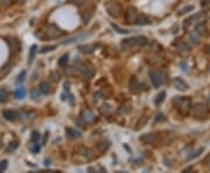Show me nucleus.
Returning <instances> with one entry per match:
<instances>
[{
  "mask_svg": "<svg viewBox=\"0 0 210 173\" xmlns=\"http://www.w3.org/2000/svg\"><path fill=\"white\" fill-rule=\"evenodd\" d=\"M55 75H56V73H53V74H52V76L54 77L53 80H54V81H58V80H60V75H57V76H55Z\"/></svg>",
  "mask_w": 210,
  "mask_h": 173,
  "instance_id": "47",
  "label": "nucleus"
},
{
  "mask_svg": "<svg viewBox=\"0 0 210 173\" xmlns=\"http://www.w3.org/2000/svg\"><path fill=\"white\" fill-rule=\"evenodd\" d=\"M111 26H112V28H113L115 31H117V33H119V34H129V33H130V31L120 28L118 25H116V23H111Z\"/></svg>",
  "mask_w": 210,
  "mask_h": 173,
  "instance_id": "29",
  "label": "nucleus"
},
{
  "mask_svg": "<svg viewBox=\"0 0 210 173\" xmlns=\"http://www.w3.org/2000/svg\"><path fill=\"white\" fill-rule=\"evenodd\" d=\"M75 66H76L77 69L81 71V74L83 75L84 79L89 80V79H91V77L93 76V69H92L91 67H89V66H86L85 63L81 62V61H76V62H75Z\"/></svg>",
  "mask_w": 210,
  "mask_h": 173,
  "instance_id": "4",
  "label": "nucleus"
},
{
  "mask_svg": "<svg viewBox=\"0 0 210 173\" xmlns=\"http://www.w3.org/2000/svg\"><path fill=\"white\" fill-rule=\"evenodd\" d=\"M179 51H181V52H188V51H189V46H188L186 42L181 41V42L179 43Z\"/></svg>",
  "mask_w": 210,
  "mask_h": 173,
  "instance_id": "33",
  "label": "nucleus"
},
{
  "mask_svg": "<svg viewBox=\"0 0 210 173\" xmlns=\"http://www.w3.org/2000/svg\"><path fill=\"white\" fill-rule=\"evenodd\" d=\"M207 3H209V4H210V0H207Z\"/></svg>",
  "mask_w": 210,
  "mask_h": 173,
  "instance_id": "51",
  "label": "nucleus"
},
{
  "mask_svg": "<svg viewBox=\"0 0 210 173\" xmlns=\"http://www.w3.org/2000/svg\"><path fill=\"white\" fill-rule=\"evenodd\" d=\"M173 84H174V86H175L178 90H181V91H186L188 89V84L184 82L182 79H180V77L174 79V81H173Z\"/></svg>",
  "mask_w": 210,
  "mask_h": 173,
  "instance_id": "12",
  "label": "nucleus"
},
{
  "mask_svg": "<svg viewBox=\"0 0 210 173\" xmlns=\"http://www.w3.org/2000/svg\"><path fill=\"white\" fill-rule=\"evenodd\" d=\"M201 152H203V149H202V147H201V149H200L199 151H197V152H195L193 156H189L187 159L189 160V159H193V158H195V157H197V156H200V154H201Z\"/></svg>",
  "mask_w": 210,
  "mask_h": 173,
  "instance_id": "43",
  "label": "nucleus"
},
{
  "mask_svg": "<svg viewBox=\"0 0 210 173\" xmlns=\"http://www.w3.org/2000/svg\"><path fill=\"white\" fill-rule=\"evenodd\" d=\"M39 139H40V133H39V132H36V131H34V132L32 133V137H30L32 143H38V142H39Z\"/></svg>",
  "mask_w": 210,
  "mask_h": 173,
  "instance_id": "34",
  "label": "nucleus"
},
{
  "mask_svg": "<svg viewBox=\"0 0 210 173\" xmlns=\"http://www.w3.org/2000/svg\"><path fill=\"white\" fill-rule=\"evenodd\" d=\"M68 59H69V56H68V54H64L62 57H61L60 60H58V66L60 67H66L67 66V63H68Z\"/></svg>",
  "mask_w": 210,
  "mask_h": 173,
  "instance_id": "28",
  "label": "nucleus"
},
{
  "mask_svg": "<svg viewBox=\"0 0 210 173\" xmlns=\"http://www.w3.org/2000/svg\"><path fill=\"white\" fill-rule=\"evenodd\" d=\"M138 12L135 8L133 7H130L126 9V13H125V20L127 23H135V21H137L138 19Z\"/></svg>",
  "mask_w": 210,
  "mask_h": 173,
  "instance_id": "7",
  "label": "nucleus"
},
{
  "mask_svg": "<svg viewBox=\"0 0 210 173\" xmlns=\"http://www.w3.org/2000/svg\"><path fill=\"white\" fill-rule=\"evenodd\" d=\"M1 144H3V137L0 136V147H1Z\"/></svg>",
  "mask_w": 210,
  "mask_h": 173,
  "instance_id": "50",
  "label": "nucleus"
},
{
  "mask_svg": "<svg viewBox=\"0 0 210 173\" xmlns=\"http://www.w3.org/2000/svg\"><path fill=\"white\" fill-rule=\"evenodd\" d=\"M14 94H15V97L17 98H19V100H22V98L26 97V89L22 88V86H20V88H18L15 90Z\"/></svg>",
  "mask_w": 210,
  "mask_h": 173,
  "instance_id": "20",
  "label": "nucleus"
},
{
  "mask_svg": "<svg viewBox=\"0 0 210 173\" xmlns=\"http://www.w3.org/2000/svg\"><path fill=\"white\" fill-rule=\"evenodd\" d=\"M140 142L146 144V145H152V144H155L158 140H159V136L156 133H145L142 136H140Z\"/></svg>",
  "mask_w": 210,
  "mask_h": 173,
  "instance_id": "6",
  "label": "nucleus"
},
{
  "mask_svg": "<svg viewBox=\"0 0 210 173\" xmlns=\"http://www.w3.org/2000/svg\"><path fill=\"white\" fill-rule=\"evenodd\" d=\"M203 163H204V166L210 167V154H208V156L205 157V159L203 160Z\"/></svg>",
  "mask_w": 210,
  "mask_h": 173,
  "instance_id": "44",
  "label": "nucleus"
},
{
  "mask_svg": "<svg viewBox=\"0 0 210 173\" xmlns=\"http://www.w3.org/2000/svg\"><path fill=\"white\" fill-rule=\"evenodd\" d=\"M150 77L152 81V84L155 88H159L160 85H162L167 82V75L165 73L160 71H150Z\"/></svg>",
  "mask_w": 210,
  "mask_h": 173,
  "instance_id": "2",
  "label": "nucleus"
},
{
  "mask_svg": "<svg viewBox=\"0 0 210 173\" xmlns=\"http://www.w3.org/2000/svg\"><path fill=\"white\" fill-rule=\"evenodd\" d=\"M101 96H102V92H97V94H95V98H101Z\"/></svg>",
  "mask_w": 210,
  "mask_h": 173,
  "instance_id": "48",
  "label": "nucleus"
},
{
  "mask_svg": "<svg viewBox=\"0 0 210 173\" xmlns=\"http://www.w3.org/2000/svg\"><path fill=\"white\" fill-rule=\"evenodd\" d=\"M162 119H164V115H162V114H159V115H156L155 122H159V120H162Z\"/></svg>",
  "mask_w": 210,
  "mask_h": 173,
  "instance_id": "46",
  "label": "nucleus"
},
{
  "mask_svg": "<svg viewBox=\"0 0 210 173\" xmlns=\"http://www.w3.org/2000/svg\"><path fill=\"white\" fill-rule=\"evenodd\" d=\"M193 9H194V6H186V7H183L182 9H180V11L178 12V14H179V15H183V14L191 12Z\"/></svg>",
  "mask_w": 210,
  "mask_h": 173,
  "instance_id": "31",
  "label": "nucleus"
},
{
  "mask_svg": "<svg viewBox=\"0 0 210 173\" xmlns=\"http://www.w3.org/2000/svg\"><path fill=\"white\" fill-rule=\"evenodd\" d=\"M40 90L43 95H48L49 92H50V86H49V84L47 82H42L40 84Z\"/></svg>",
  "mask_w": 210,
  "mask_h": 173,
  "instance_id": "21",
  "label": "nucleus"
},
{
  "mask_svg": "<svg viewBox=\"0 0 210 173\" xmlns=\"http://www.w3.org/2000/svg\"><path fill=\"white\" fill-rule=\"evenodd\" d=\"M12 4V0H0V6L3 7H8Z\"/></svg>",
  "mask_w": 210,
  "mask_h": 173,
  "instance_id": "42",
  "label": "nucleus"
},
{
  "mask_svg": "<svg viewBox=\"0 0 210 173\" xmlns=\"http://www.w3.org/2000/svg\"><path fill=\"white\" fill-rule=\"evenodd\" d=\"M165 97H166V91H161L158 96H156V98H155V101H154V103H155V105H160L164 101H165Z\"/></svg>",
  "mask_w": 210,
  "mask_h": 173,
  "instance_id": "22",
  "label": "nucleus"
},
{
  "mask_svg": "<svg viewBox=\"0 0 210 173\" xmlns=\"http://www.w3.org/2000/svg\"><path fill=\"white\" fill-rule=\"evenodd\" d=\"M147 39L144 36H135V38H129L121 41L120 47L124 51H132V49H137L140 47H144L147 45Z\"/></svg>",
  "mask_w": 210,
  "mask_h": 173,
  "instance_id": "1",
  "label": "nucleus"
},
{
  "mask_svg": "<svg viewBox=\"0 0 210 173\" xmlns=\"http://www.w3.org/2000/svg\"><path fill=\"white\" fill-rule=\"evenodd\" d=\"M36 51H38V46H36V45H33V46L30 47V51H29V61H28L29 63H32V61H33V59H34V56H35V54H36Z\"/></svg>",
  "mask_w": 210,
  "mask_h": 173,
  "instance_id": "25",
  "label": "nucleus"
},
{
  "mask_svg": "<svg viewBox=\"0 0 210 173\" xmlns=\"http://www.w3.org/2000/svg\"><path fill=\"white\" fill-rule=\"evenodd\" d=\"M67 134L69 136L70 138H81L82 137V133L81 132H78V131H76V130H74V129H71V128H67Z\"/></svg>",
  "mask_w": 210,
  "mask_h": 173,
  "instance_id": "17",
  "label": "nucleus"
},
{
  "mask_svg": "<svg viewBox=\"0 0 210 173\" xmlns=\"http://www.w3.org/2000/svg\"><path fill=\"white\" fill-rule=\"evenodd\" d=\"M8 46L11 48V52L13 54H18L20 52L21 45H20V41H18L17 39H9L8 40Z\"/></svg>",
  "mask_w": 210,
  "mask_h": 173,
  "instance_id": "11",
  "label": "nucleus"
},
{
  "mask_svg": "<svg viewBox=\"0 0 210 173\" xmlns=\"http://www.w3.org/2000/svg\"><path fill=\"white\" fill-rule=\"evenodd\" d=\"M179 111L181 114H187L189 111V108H190V100H188V98H180L179 97Z\"/></svg>",
  "mask_w": 210,
  "mask_h": 173,
  "instance_id": "8",
  "label": "nucleus"
},
{
  "mask_svg": "<svg viewBox=\"0 0 210 173\" xmlns=\"http://www.w3.org/2000/svg\"><path fill=\"white\" fill-rule=\"evenodd\" d=\"M195 32L199 34V35H205L207 34V32H208V29H207V25L205 23H203V22H201V23H199L197 26L195 27Z\"/></svg>",
  "mask_w": 210,
  "mask_h": 173,
  "instance_id": "16",
  "label": "nucleus"
},
{
  "mask_svg": "<svg viewBox=\"0 0 210 173\" xmlns=\"http://www.w3.org/2000/svg\"><path fill=\"white\" fill-rule=\"evenodd\" d=\"M89 35H91V34H89ZM89 35H82V36H76V38H71V39H68V40H66V41H63L62 42V45H68V43H72V42H75V41H77V40H79V39H84V38H88Z\"/></svg>",
  "mask_w": 210,
  "mask_h": 173,
  "instance_id": "24",
  "label": "nucleus"
},
{
  "mask_svg": "<svg viewBox=\"0 0 210 173\" xmlns=\"http://www.w3.org/2000/svg\"><path fill=\"white\" fill-rule=\"evenodd\" d=\"M101 112H102L103 115L107 116V115H110L111 112H112V109H111L107 104H104V105H102V106H101Z\"/></svg>",
  "mask_w": 210,
  "mask_h": 173,
  "instance_id": "27",
  "label": "nucleus"
},
{
  "mask_svg": "<svg viewBox=\"0 0 210 173\" xmlns=\"http://www.w3.org/2000/svg\"><path fill=\"white\" fill-rule=\"evenodd\" d=\"M3 116H4L7 120H9V122H14V120L17 119L18 114L15 112L14 110H5L4 112H3Z\"/></svg>",
  "mask_w": 210,
  "mask_h": 173,
  "instance_id": "15",
  "label": "nucleus"
},
{
  "mask_svg": "<svg viewBox=\"0 0 210 173\" xmlns=\"http://www.w3.org/2000/svg\"><path fill=\"white\" fill-rule=\"evenodd\" d=\"M79 51L82 53H92L95 51V46L93 45H84V46H79Z\"/></svg>",
  "mask_w": 210,
  "mask_h": 173,
  "instance_id": "19",
  "label": "nucleus"
},
{
  "mask_svg": "<svg viewBox=\"0 0 210 173\" xmlns=\"http://www.w3.org/2000/svg\"><path fill=\"white\" fill-rule=\"evenodd\" d=\"M46 35H47V38H49V39H57V38H60V36L63 35V32L61 31L57 26H55V25L50 23V25H49V26L47 27Z\"/></svg>",
  "mask_w": 210,
  "mask_h": 173,
  "instance_id": "5",
  "label": "nucleus"
},
{
  "mask_svg": "<svg viewBox=\"0 0 210 173\" xmlns=\"http://www.w3.org/2000/svg\"><path fill=\"white\" fill-rule=\"evenodd\" d=\"M56 48V46H46L41 49V53H47V52H50V51H54V49Z\"/></svg>",
  "mask_w": 210,
  "mask_h": 173,
  "instance_id": "37",
  "label": "nucleus"
},
{
  "mask_svg": "<svg viewBox=\"0 0 210 173\" xmlns=\"http://www.w3.org/2000/svg\"><path fill=\"white\" fill-rule=\"evenodd\" d=\"M109 147H110V143L109 142H102V143L98 144V150H99L101 152H105Z\"/></svg>",
  "mask_w": 210,
  "mask_h": 173,
  "instance_id": "26",
  "label": "nucleus"
},
{
  "mask_svg": "<svg viewBox=\"0 0 210 173\" xmlns=\"http://www.w3.org/2000/svg\"><path fill=\"white\" fill-rule=\"evenodd\" d=\"M199 34H197L196 32H193L191 33V35H190V38H191V41L194 42V43H197V41H199Z\"/></svg>",
  "mask_w": 210,
  "mask_h": 173,
  "instance_id": "40",
  "label": "nucleus"
},
{
  "mask_svg": "<svg viewBox=\"0 0 210 173\" xmlns=\"http://www.w3.org/2000/svg\"><path fill=\"white\" fill-rule=\"evenodd\" d=\"M77 152L79 153V154H82L83 157H85L88 160H90V159H92L93 158V152L89 149V147H85V146H79L78 149H77Z\"/></svg>",
  "mask_w": 210,
  "mask_h": 173,
  "instance_id": "13",
  "label": "nucleus"
},
{
  "mask_svg": "<svg viewBox=\"0 0 210 173\" xmlns=\"http://www.w3.org/2000/svg\"><path fill=\"white\" fill-rule=\"evenodd\" d=\"M106 9H107V13L113 17V18H119L123 13V9H121V6L117 3V1H110L106 4Z\"/></svg>",
  "mask_w": 210,
  "mask_h": 173,
  "instance_id": "3",
  "label": "nucleus"
},
{
  "mask_svg": "<svg viewBox=\"0 0 210 173\" xmlns=\"http://www.w3.org/2000/svg\"><path fill=\"white\" fill-rule=\"evenodd\" d=\"M18 146H19V143L18 142H12V143H9V145H8V147L6 149V151L9 153V152H13V151H15L17 149H18Z\"/></svg>",
  "mask_w": 210,
  "mask_h": 173,
  "instance_id": "30",
  "label": "nucleus"
},
{
  "mask_svg": "<svg viewBox=\"0 0 210 173\" xmlns=\"http://www.w3.org/2000/svg\"><path fill=\"white\" fill-rule=\"evenodd\" d=\"M8 100V92L6 89H0V103H5Z\"/></svg>",
  "mask_w": 210,
  "mask_h": 173,
  "instance_id": "23",
  "label": "nucleus"
},
{
  "mask_svg": "<svg viewBox=\"0 0 210 173\" xmlns=\"http://www.w3.org/2000/svg\"><path fill=\"white\" fill-rule=\"evenodd\" d=\"M32 98L34 101H39L40 100V96H41V90L40 89H35V90H33L32 91Z\"/></svg>",
  "mask_w": 210,
  "mask_h": 173,
  "instance_id": "32",
  "label": "nucleus"
},
{
  "mask_svg": "<svg viewBox=\"0 0 210 173\" xmlns=\"http://www.w3.org/2000/svg\"><path fill=\"white\" fill-rule=\"evenodd\" d=\"M135 23L139 25V26H145V25H148V23H150V20H148V18H147L146 15L139 14L137 21H135Z\"/></svg>",
  "mask_w": 210,
  "mask_h": 173,
  "instance_id": "18",
  "label": "nucleus"
},
{
  "mask_svg": "<svg viewBox=\"0 0 210 173\" xmlns=\"http://www.w3.org/2000/svg\"><path fill=\"white\" fill-rule=\"evenodd\" d=\"M74 1H75V5L81 6V5H83L85 3V0H74Z\"/></svg>",
  "mask_w": 210,
  "mask_h": 173,
  "instance_id": "45",
  "label": "nucleus"
},
{
  "mask_svg": "<svg viewBox=\"0 0 210 173\" xmlns=\"http://www.w3.org/2000/svg\"><path fill=\"white\" fill-rule=\"evenodd\" d=\"M208 111V108L205 104L203 103H200V104H196L193 106V115L196 116V117H202L207 114Z\"/></svg>",
  "mask_w": 210,
  "mask_h": 173,
  "instance_id": "9",
  "label": "nucleus"
},
{
  "mask_svg": "<svg viewBox=\"0 0 210 173\" xmlns=\"http://www.w3.org/2000/svg\"><path fill=\"white\" fill-rule=\"evenodd\" d=\"M130 89H131V91L132 92H134V94H139L142 89H144V85L137 80V79H132L131 80V82H130Z\"/></svg>",
  "mask_w": 210,
  "mask_h": 173,
  "instance_id": "10",
  "label": "nucleus"
},
{
  "mask_svg": "<svg viewBox=\"0 0 210 173\" xmlns=\"http://www.w3.org/2000/svg\"><path fill=\"white\" fill-rule=\"evenodd\" d=\"M82 118H83V119H84V122H86V123H91V122H93V120H95L96 116H95V114L92 112L91 110L86 109V110H84L83 112H82Z\"/></svg>",
  "mask_w": 210,
  "mask_h": 173,
  "instance_id": "14",
  "label": "nucleus"
},
{
  "mask_svg": "<svg viewBox=\"0 0 210 173\" xmlns=\"http://www.w3.org/2000/svg\"><path fill=\"white\" fill-rule=\"evenodd\" d=\"M40 149H41L40 144H36V143H34V144L30 146V151H32L33 153H38V152L40 151Z\"/></svg>",
  "mask_w": 210,
  "mask_h": 173,
  "instance_id": "35",
  "label": "nucleus"
},
{
  "mask_svg": "<svg viewBox=\"0 0 210 173\" xmlns=\"http://www.w3.org/2000/svg\"><path fill=\"white\" fill-rule=\"evenodd\" d=\"M7 166H8V162H7V160H3V162L0 163V172L6 171Z\"/></svg>",
  "mask_w": 210,
  "mask_h": 173,
  "instance_id": "38",
  "label": "nucleus"
},
{
  "mask_svg": "<svg viewBox=\"0 0 210 173\" xmlns=\"http://www.w3.org/2000/svg\"><path fill=\"white\" fill-rule=\"evenodd\" d=\"M47 136H48V132H46V133H44V138H43V144H46V142H47Z\"/></svg>",
  "mask_w": 210,
  "mask_h": 173,
  "instance_id": "49",
  "label": "nucleus"
},
{
  "mask_svg": "<svg viewBox=\"0 0 210 173\" xmlns=\"http://www.w3.org/2000/svg\"><path fill=\"white\" fill-rule=\"evenodd\" d=\"M25 77H26V71H21L20 74H19V76H18V79H17V83H20V82H22L23 80H25Z\"/></svg>",
  "mask_w": 210,
  "mask_h": 173,
  "instance_id": "39",
  "label": "nucleus"
},
{
  "mask_svg": "<svg viewBox=\"0 0 210 173\" xmlns=\"http://www.w3.org/2000/svg\"><path fill=\"white\" fill-rule=\"evenodd\" d=\"M147 119H148V117H147V116H145V117H144V120H142V118H140V120L137 123V125H138V126L135 128V129H137V130H139L141 126H144V125H145V123L147 122Z\"/></svg>",
  "mask_w": 210,
  "mask_h": 173,
  "instance_id": "36",
  "label": "nucleus"
},
{
  "mask_svg": "<svg viewBox=\"0 0 210 173\" xmlns=\"http://www.w3.org/2000/svg\"><path fill=\"white\" fill-rule=\"evenodd\" d=\"M78 69H75V68H69L67 69V74L68 75H76V74H78Z\"/></svg>",
  "mask_w": 210,
  "mask_h": 173,
  "instance_id": "41",
  "label": "nucleus"
}]
</instances>
